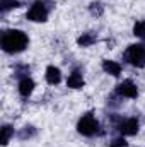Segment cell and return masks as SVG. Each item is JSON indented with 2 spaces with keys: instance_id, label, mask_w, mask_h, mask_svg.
Here are the masks:
<instances>
[{
  "instance_id": "cell-1",
  "label": "cell",
  "mask_w": 145,
  "mask_h": 147,
  "mask_svg": "<svg viewBox=\"0 0 145 147\" xmlns=\"http://www.w3.org/2000/svg\"><path fill=\"white\" fill-rule=\"evenodd\" d=\"M2 50L5 53H21L28 48L29 45V38L26 36V33L19 31V29H10V31H5L2 34Z\"/></svg>"
},
{
  "instance_id": "cell-2",
  "label": "cell",
  "mask_w": 145,
  "mask_h": 147,
  "mask_svg": "<svg viewBox=\"0 0 145 147\" xmlns=\"http://www.w3.org/2000/svg\"><path fill=\"white\" fill-rule=\"evenodd\" d=\"M123 60L133 67H145V45H130L123 53Z\"/></svg>"
},
{
  "instance_id": "cell-3",
  "label": "cell",
  "mask_w": 145,
  "mask_h": 147,
  "mask_svg": "<svg viewBox=\"0 0 145 147\" xmlns=\"http://www.w3.org/2000/svg\"><path fill=\"white\" fill-rule=\"evenodd\" d=\"M77 132L82 134V135H85V137H92V135H96L99 132V121L96 120V116L92 113H87V115H84L79 120Z\"/></svg>"
},
{
  "instance_id": "cell-4",
  "label": "cell",
  "mask_w": 145,
  "mask_h": 147,
  "mask_svg": "<svg viewBox=\"0 0 145 147\" xmlns=\"http://www.w3.org/2000/svg\"><path fill=\"white\" fill-rule=\"evenodd\" d=\"M114 120V127L121 135H135L140 128V123L137 118L130 116V118H113Z\"/></svg>"
},
{
  "instance_id": "cell-5",
  "label": "cell",
  "mask_w": 145,
  "mask_h": 147,
  "mask_svg": "<svg viewBox=\"0 0 145 147\" xmlns=\"http://www.w3.org/2000/svg\"><path fill=\"white\" fill-rule=\"evenodd\" d=\"M48 12H50L48 5H46L44 2L38 0V2H34V3L31 5V9L28 10L26 17H28L29 21H33V22H44L46 17H48Z\"/></svg>"
},
{
  "instance_id": "cell-6",
  "label": "cell",
  "mask_w": 145,
  "mask_h": 147,
  "mask_svg": "<svg viewBox=\"0 0 145 147\" xmlns=\"http://www.w3.org/2000/svg\"><path fill=\"white\" fill-rule=\"evenodd\" d=\"M116 94H118L119 98L135 99V98L138 96V87H137V84H135L133 80L126 79V80H123L121 84H118V87H116Z\"/></svg>"
},
{
  "instance_id": "cell-7",
  "label": "cell",
  "mask_w": 145,
  "mask_h": 147,
  "mask_svg": "<svg viewBox=\"0 0 145 147\" xmlns=\"http://www.w3.org/2000/svg\"><path fill=\"white\" fill-rule=\"evenodd\" d=\"M33 91H34V80L29 75L21 77L19 79V94L24 96V98H28V96H31Z\"/></svg>"
},
{
  "instance_id": "cell-8",
  "label": "cell",
  "mask_w": 145,
  "mask_h": 147,
  "mask_svg": "<svg viewBox=\"0 0 145 147\" xmlns=\"http://www.w3.org/2000/svg\"><path fill=\"white\" fill-rule=\"evenodd\" d=\"M67 86L70 89H82L84 87V75H82V72L79 69H75V70L70 72L68 79H67Z\"/></svg>"
},
{
  "instance_id": "cell-9",
  "label": "cell",
  "mask_w": 145,
  "mask_h": 147,
  "mask_svg": "<svg viewBox=\"0 0 145 147\" xmlns=\"http://www.w3.org/2000/svg\"><path fill=\"white\" fill-rule=\"evenodd\" d=\"M44 77H46V82H48V84L56 86V84H60V80H62V72H60V69H58V67L50 65V67L46 69Z\"/></svg>"
},
{
  "instance_id": "cell-10",
  "label": "cell",
  "mask_w": 145,
  "mask_h": 147,
  "mask_svg": "<svg viewBox=\"0 0 145 147\" xmlns=\"http://www.w3.org/2000/svg\"><path fill=\"white\" fill-rule=\"evenodd\" d=\"M96 41H97V34H96V33H92V31H89V33H82V36H79L77 45H79V46H82V48H87V46L94 45Z\"/></svg>"
},
{
  "instance_id": "cell-11",
  "label": "cell",
  "mask_w": 145,
  "mask_h": 147,
  "mask_svg": "<svg viewBox=\"0 0 145 147\" xmlns=\"http://www.w3.org/2000/svg\"><path fill=\"white\" fill-rule=\"evenodd\" d=\"M103 69H104L106 74L113 75V77H118L121 74V65L118 62H113V60H104L103 62Z\"/></svg>"
},
{
  "instance_id": "cell-12",
  "label": "cell",
  "mask_w": 145,
  "mask_h": 147,
  "mask_svg": "<svg viewBox=\"0 0 145 147\" xmlns=\"http://www.w3.org/2000/svg\"><path fill=\"white\" fill-rule=\"evenodd\" d=\"M12 135H14V128L10 125H3L2 127V135H0V144L2 146H7Z\"/></svg>"
},
{
  "instance_id": "cell-13",
  "label": "cell",
  "mask_w": 145,
  "mask_h": 147,
  "mask_svg": "<svg viewBox=\"0 0 145 147\" xmlns=\"http://www.w3.org/2000/svg\"><path fill=\"white\" fill-rule=\"evenodd\" d=\"M133 34L137 38L145 39V21H137V22H135V26H133Z\"/></svg>"
},
{
  "instance_id": "cell-14",
  "label": "cell",
  "mask_w": 145,
  "mask_h": 147,
  "mask_svg": "<svg viewBox=\"0 0 145 147\" xmlns=\"http://www.w3.org/2000/svg\"><path fill=\"white\" fill-rule=\"evenodd\" d=\"M89 10H91L92 16L99 17V16H103V12H104V5H103L101 2H92V3L89 5Z\"/></svg>"
},
{
  "instance_id": "cell-15",
  "label": "cell",
  "mask_w": 145,
  "mask_h": 147,
  "mask_svg": "<svg viewBox=\"0 0 145 147\" xmlns=\"http://www.w3.org/2000/svg\"><path fill=\"white\" fill-rule=\"evenodd\" d=\"M19 5H21L19 0H0V7H2L3 12L10 10V9H15V7H19Z\"/></svg>"
},
{
  "instance_id": "cell-16",
  "label": "cell",
  "mask_w": 145,
  "mask_h": 147,
  "mask_svg": "<svg viewBox=\"0 0 145 147\" xmlns=\"http://www.w3.org/2000/svg\"><path fill=\"white\" fill-rule=\"evenodd\" d=\"M34 134H36L34 127H24V128H22V132L19 134V137H21V139H29V137H33Z\"/></svg>"
},
{
  "instance_id": "cell-17",
  "label": "cell",
  "mask_w": 145,
  "mask_h": 147,
  "mask_svg": "<svg viewBox=\"0 0 145 147\" xmlns=\"http://www.w3.org/2000/svg\"><path fill=\"white\" fill-rule=\"evenodd\" d=\"M109 147H128V142H126V140H125L123 137H118V139L111 140Z\"/></svg>"
}]
</instances>
